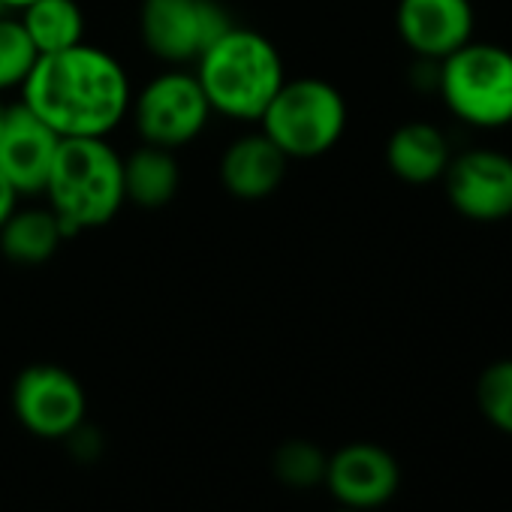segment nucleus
Returning a JSON list of instances; mask_svg holds the SVG:
<instances>
[{
    "mask_svg": "<svg viewBox=\"0 0 512 512\" xmlns=\"http://www.w3.org/2000/svg\"><path fill=\"white\" fill-rule=\"evenodd\" d=\"M341 512H362V509H350V506H347V509H341Z\"/></svg>",
    "mask_w": 512,
    "mask_h": 512,
    "instance_id": "24",
    "label": "nucleus"
},
{
    "mask_svg": "<svg viewBox=\"0 0 512 512\" xmlns=\"http://www.w3.org/2000/svg\"><path fill=\"white\" fill-rule=\"evenodd\" d=\"M211 112L238 121H260L284 85V61L269 37L232 25L199 58L193 73Z\"/></svg>",
    "mask_w": 512,
    "mask_h": 512,
    "instance_id": "2",
    "label": "nucleus"
},
{
    "mask_svg": "<svg viewBox=\"0 0 512 512\" xmlns=\"http://www.w3.org/2000/svg\"><path fill=\"white\" fill-rule=\"evenodd\" d=\"M121 178H124V202H133L139 208H160L172 202L178 193V160L172 157V148L148 145L133 151L121 163Z\"/></svg>",
    "mask_w": 512,
    "mask_h": 512,
    "instance_id": "16",
    "label": "nucleus"
},
{
    "mask_svg": "<svg viewBox=\"0 0 512 512\" xmlns=\"http://www.w3.org/2000/svg\"><path fill=\"white\" fill-rule=\"evenodd\" d=\"M121 163L106 136L61 139L43 193L70 232L97 229L118 214L124 205Z\"/></svg>",
    "mask_w": 512,
    "mask_h": 512,
    "instance_id": "3",
    "label": "nucleus"
},
{
    "mask_svg": "<svg viewBox=\"0 0 512 512\" xmlns=\"http://www.w3.org/2000/svg\"><path fill=\"white\" fill-rule=\"evenodd\" d=\"M437 88L455 118L473 127H503L512 121V52L470 40L440 61Z\"/></svg>",
    "mask_w": 512,
    "mask_h": 512,
    "instance_id": "5",
    "label": "nucleus"
},
{
    "mask_svg": "<svg viewBox=\"0 0 512 512\" xmlns=\"http://www.w3.org/2000/svg\"><path fill=\"white\" fill-rule=\"evenodd\" d=\"M4 112H7V106H4V103H0V121H4Z\"/></svg>",
    "mask_w": 512,
    "mask_h": 512,
    "instance_id": "23",
    "label": "nucleus"
},
{
    "mask_svg": "<svg viewBox=\"0 0 512 512\" xmlns=\"http://www.w3.org/2000/svg\"><path fill=\"white\" fill-rule=\"evenodd\" d=\"M28 4H31V0H0V7H13V10H22Z\"/></svg>",
    "mask_w": 512,
    "mask_h": 512,
    "instance_id": "22",
    "label": "nucleus"
},
{
    "mask_svg": "<svg viewBox=\"0 0 512 512\" xmlns=\"http://www.w3.org/2000/svg\"><path fill=\"white\" fill-rule=\"evenodd\" d=\"M22 28L37 55H52L85 43V16L76 0H31L22 7Z\"/></svg>",
    "mask_w": 512,
    "mask_h": 512,
    "instance_id": "17",
    "label": "nucleus"
},
{
    "mask_svg": "<svg viewBox=\"0 0 512 512\" xmlns=\"http://www.w3.org/2000/svg\"><path fill=\"white\" fill-rule=\"evenodd\" d=\"M130 106L142 139L160 148L187 145L205 130L211 115L199 79L181 70L160 73L157 79H151Z\"/></svg>",
    "mask_w": 512,
    "mask_h": 512,
    "instance_id": "7",
    "label": "nucleus"
},
{
    "mask_svg": "<svg viewBox=\"0 0 512 512\" xmlns=\"http://www.w3.org/2000/svg\"><path fill=\"white\" fill-rule=\"evenodd\" d=\"M19 422L40 437H67L85 419V392L61 365H31L13 389Z\"/></svg>",
    "mask_w": 512,
    "mask_h": 512,
    "instance_id": "9",
    "label": "nucleus"
},
{
    "mask_svg": "<svg viewBox=\"0 0 512 512\" xmlns=\"http://www.w3.org/2000/svg\"><path fill=\"white\" fill-rule=\"evenodd\" d=\"M476 401L482 416L497 428L512 434V359L488 365L476 383Z\"/></svg>",
    "mask_w": 512,
    "mask_h": 512,
    "instance_id": "18",
    "label": "nucleus"
},
{
    "mask_svg": "<svg viewBox=\"0 0 512 512\" xmlns=\"http://www.w3.org/2000/svg\"><path fill=\"white\" fill-rule=\"evenodd\" d=\"M22 91V103L61 139L112 133L133 103L124 67L109 52L88 43L40 55Z\"/></svg>",
    "mask_w": 512,
    "mask_h": 512,
    "instance_id": "1",
    "label": "nucleus"
},
{
    "mask_svg": "<svg viewBox=\"0 0 512 512\" xmlns=\"http://www.w3.org/2000/svg\"><path fill=\"white\" fill-rule=\"evenodd\" d=\"M290 157L260 130L235 139L220 157V181L223 187L244 202H256L272 196L284 175Z\"/></svg>",
    "mask_w": 512,
    "mask_h": 512,
    "instance_id": "13",
    "label": "nucleus"
},
{
    "mask_svg": "<svg viewBox=\"0 0 512 512\" xmlns=\"http://www.w3.org/2000/svg\"><path fill=\"white\" fill-rule=\"evenodd\" d=\"M232 25L217 0H142L139 10L142 43L169 64L196 61Z\"/></svg>",
    "mask_w": 512,
    "mask_h": 512,
    "instance_id": "6",
    "label": "nucleus"
},
{
    "mask_svg": "<svg viewBox=\"0 0 512 512\" xmlns=\"http://www.w3.org/2000/svg\"><path fill=\"white\" fill-rule=\"evenodd\" d=\"M401 40L428 61H443L473 37L470 0H401L398 4Z\"/></svg>",
    "mask_w": 512,
    "mask_h": 512,
    "instance_id": "11",
    "label": "nucleus"
},
{
    "mask_svg": "<svg viewBox=\"0 0 512 512\" xmlns=\"http://www.w3.org/2000/svg\"><path fill=\"white\" fill-rule=\"evenodd\" d=\"M326 458L317 446L311 443H287L281 452H278V476L296 488H305V485H314L320 479H326Z\"/></svg>",
    "mask_w": 512,
    "mask_h": 512,
    "instance_id": "20",
    "label": "nucleus"
},
{
    "mask_svg": "<svg viewBox=\"0 0 512 512\" xmlns=\"http://www.w3.org/2000/svg\"><path fill=\"white\" fill-rule=\"evenodd\" d=\"M16 202H19V190L0 175V226L10 220V214L16 211Z\"/></svg>",
    "mask_w": 512,
    "mask_h": 512,
    "instance_id": "21",
    "label": "nucleus"
},
{
    "mask_svg": "<svg viewBox=\"0 0 512 512\" xmlns=\"http://www.w3.org/2000/svg\"><path fill=\"white\" fill-rule=\"evenodd\" d=\"M37 49L28 40L22 22L16 19H0V91L13 85H22L37 64Z\"/></svg>",
    "mask_w": 512,
    "mask_h": 512,
    "instance_id": "19",
    "label": "nucleus"
},
{
    "mask_svg": "<svg viewBox=\"0 0 512 512\" xmlns=\"http://www.w3.org/2000/svg\"><path fill=\"white\" fill-rule=\"evenodd\" d=\"M443 181L452 208L467 220L497 223L512 217V157L488 148L455 154Z\"/></svg>",
    "mask_w": 512,
    "mask_h": 512,
    "instance_id": "8",
    "label": "nucleus"
},
{
    "mask_svg": "<svg viewBox=\"0 0 512 512\" xmlns=\"http://www.w3.org/2000/svg\"><path fill=\"white\" fill-rule=\"evenodd\" d=\"M61 136L25 103L7 106L0 121V175L19 193H43Z\"/></svg>",
    "mask_w": 512,
    "mask_h": 512,
    "instance_id": "10",
    "label": "nucleus"
},
{
    "mask_svg": "<svg viewBox=\"0 0 512 512\" xmlns=\"http://www.w3.org/2000/svg\"><path fill=\"white\" fill-rule=\"evenodd\" d=\"M260 127L290 160H311L332 151L344 136L347 103L335 85L317 76L284 79L266 106Z\"/></svg>",
    "mask_w": 512,
    "mask_h": 512,
    "instance_id": "4",
    "label": "nucleus"
},
{
    "mask_svg": "<svg viewBox=\"0 0 512 512\" xmlns=\"http://www.w3.org/2000/svg\"><path fill=\"white\" fill-rule=\"evenodd\" d=\"M449 160H452L449 139L443 136V130L425 121L401 124L386 145L389 169L407 184H431L443 178Z\"/></svg>",
    "mask_w": 512,
    "mask_h": 512,
    "instance_id": "14",
    "label": "nucleus"
},
{
    "mask_svg": "<svg viewBox=\"0 0 512 512\" xmlns=\"http://www.w3.org/2000/svg\"><path fill=\"white\" fill-rule=\"evenodd\" d=\"M395 458L374 443H353L335 452L326 464V482L332 494L350 509L383 506L398 488Z\"/></svg>",
    "mask_w": 512,
    "mask_h": 512,
    "instance_id": "12",
    "label": "nucleus"
},
{
    "mask_svg": "<svg viewBox=\"0 0 512 512\" xmlns=\"http://www.w3.org/2000/svg\"><path fill=\"white\" fill-rule=\"evenodd\" d=\"M64 235L70 229L52 208H16L0 226V253L19 266H40L61 247Z\"/></svg>",
    "mask_w": 512,
    "mask_h": 512,
    "instance_id": "15",
    "label": "nucleus"
}]
</instances>
